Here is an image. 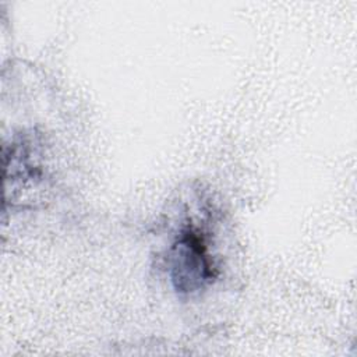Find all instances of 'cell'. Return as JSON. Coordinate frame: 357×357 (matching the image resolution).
<instances>
[{
	"mask_svg": "<svg viewBox=\"0 0 357 357\" xmlns=\"http://www.w3.org/2000/svg\"><path fill=\"white\" fill-rule=\"evenodd\" d=\"M169 261L172 282L180 293L198 291L216 276L204 233L195 227L181 230L170 248Z\"/></svg>",
	"mask_w": 357,
	"mask_h": 357,
	"instance_id": "1",
	"label": "cell"
}]
</instances>
